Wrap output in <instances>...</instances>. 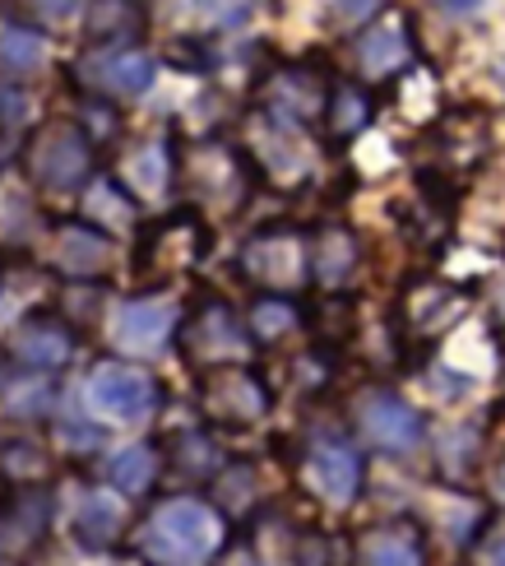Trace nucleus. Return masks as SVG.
Returning <instances> with one entry per match:
<instances>
[{"mask_svg": "<svg viewBox=\"0 0 505 566\" xmlns=\"http://www.w3.org/2000/svg\"><path fill=\"white\" fill-rule=\"evenodd\" d=\"M223 511H213L196 497H172L154 506L135 530V557L149 566H209L213 557H223Z\"/></svg>", "mask_w": 505, "mask_h": 566, "instance_id": "1", "label": "nucleus"}, {"mask_svg": "<svg viewBox=\"0 0 505 566\" xmlns=\"http://www.w3.org/2000/svg\"><path fill=\"white\" fill-rule=\"evenodd\" d=\"M177 181L186 186V205L196 209H242L251 191L264 186L260 163L246 145L204 135V139H177Z\"/></svg>", "mask_w": 505, "mask_h": 566, "instance_id": "2", "label": "nucleus"}, {"mask_svg": "<svg viewBox=\"0 0 505 566\" xmlns=\"http://www.w3.org/2000/svg\"><path fill=\"white\" fill-rule=\"evenodd\" d=\"M209 251H213L209 214L196 205H177V209H167V214H158L139 228L135 274H139V283H149V289H162V283L196 270Z\"/></svg>", "mask_w": 505, "mask_h": 566, "instance_id": "3", "label": "nucleus"}, {"mask_svg": "<svg viewBox=\"0 0 505 566\" xmlns=\"http://www.w3.org/2000/svg\"><path fill=\"white\" fill-rule=\"evenodd\" d=\"M93 168H98V145H93V135L80 122H70V116H56V122L38 126L29 149H23V172H29V181L46 196L84 191Z\"/></svg>", "mask_w": 505, "mask_h": 566, "instance_id": "4", "label": "nucleus"}, {"mask_svg": "<svg viewBox=\"0 0 505 566\" xmlns=\"http://www.w3.org/2000/svg\"><path fill=\"white\" fill-rule=\"evenodd\" d=\"M177 348L181 358L209 371V367H228V363H246V353L255 348L246 316H236V306L228 297H200L196 306H186L177 321Z\"/></svg>", "mask_w": 505, "mask_h": 566, "instance_id": "5", "label": "nucleus"}, {"mask_svg": "<svg viewBox=\"0 0 505 566\" xmlns=\"http://www.w3.org/2000/svg\"><path fill=\"white\" fill-rule=\"evenodd\" d=\"M334 80H339V75L325 70V65H316V56H306V61H274L255 80V98H260V112L278 116V122H287V126L311 130V126H320Z\"/></svg>", "mask_w": 505, "mask_h": 566, "instance_id": "6", "label": "nucleus"}, {"mask_svg": "<svg viewBox=\"0 0 505 566\" xmlns=\"http://www.w3.org/2000/svg\"><path fill=\"white\" fill-rule=\"evenodd\" d=\"M196 390H200V409L209 418V428H219V432H251L274 409V390L251 363L209 367L200 371Z\"/></svg>", "mask_w": 505, "mask_h": 566, "instance_id": "7", "label": "nucleus"}, {"mask_svg": "<svg viewBox=\"0 0 505 566\" xmlns=\"http://www.w3.org/2000/svg\"><path fill=\"white\" fill-rule=\"evenodd\" d=\"M353 428L357 437H362L371 451L380 455H413L418 446L427 441V422L422 413L408 405L403 395L394 390H362L353 405Z\"/></svg>", "mask_w": 505, "mask_h": 566, "instance_id": "8", "label": "nucleus"}, {"mask_svg": "<svg viewBox=\"0 0 505 566\" xmlns=\"http://www.w3.org/2000/svg\"><path fill=\"white\" fill-rule=\"evenodd\" d=\"M236 270L260 293H287L311 274V247H302V238L287 223H270L246 242Z\"/></svg>", "mask_w": 505, "mask_h": 566, "instance_id": "9", "label": "nucleus"}, {"mask_svg": "<svg viewBox=\"0 0 505 566\" xmlns=\"http://www.w3.org/2000/svg\"><path fill=\"white\" fill-rule=\"evenodd\" d=\"M469 306V293L454 289V283L441 279H413L403 283L399 293V329H403V348L431 353L436 348V335Z\"/></svg>", "mask_w": 505, "mask_h": 566, "instance_id": "10", "label": "nucleus"}, {"mask_svg": "<svg viewBox=\"0 0 505 566\" xmlns=\"http://www.w3.org/2000/svg\"><path fill=\"white\" fill-rule=\"evenodd\" d=\"M88 399H93V409L116 422H144L162 409V386L144 367L103 363L88 376Z\"/></svg>", "mask_w": 505, "mask_h": 566, "instance_id": "11", "label": "nucleus"}, {"mask_svg": "<svg viewBox=\"0 0 505 566\" xmlns=\"http://www.w3.org/2000/svg\"><path fill=\"white\" fill-rule=\"evenodd\" d=\"M56 521V497L46 483H19L0 497V553L29 557L46 544V530Z\"/></svg>", "mask_w": 505, "mask_h": 566, "instance_id": "12", "label": "nucleus"}, {"mask_svg": "<svg viewBox=\"0 0 505 566\" xmlns=\"http://www.w3.org/2000/svg\"><path fill=\"white\" fill-rule=\"evenodd\" d=\"M80 348V329L70 325L61 312H38V316H23L10 339H6V358L14 367H33V371H56L75 358Z\"/></svg>", "mask_w": 505, "mask_h": 566, "instance_id": "13", "label": "nucleus"}, {"mask_svg": "<svg viewBox=\"0 0 505 566\" xmlns=\"http://www.w3.org/2000/svg\"><path fill=\"white\" fill-rule=\"evenodd\" d=\"M302 479L316 488V497L329 506H348L362 492V455L344 437H320L302 451Z\"/></svg>", "mask_w": 505, "mask_h": 566, "instance_id": "14", "label": "nucleus"}, {"mask_svg": "<svg viewBox=\"0 0 505 566\" xmlns=\"http://www.w3.org/2000/svg\"><path fill=\"white\" fill-rule=\"evenodd\" d=\"M302 329L311 335V348L325 353V358H339V353L362 335V306L357 293L348 289H316L302 297Z\"/></svg>", "mask_w": 505, "mask_h": 566, "instance_id": "15", "label": "nucleus"}, {"mask_svg": "<svg viewBox=\"0 0 505 566\" xmlns=\"http://www.w3.org/2000/svg\"><path fill=\"white\" fill-rule=\"evenodd\" d=\"M418 61V38H413V19L408 14H390L376 19L357 38V70L362 80H394L399 70H408Z\"/></svg>", "mask_w": 505, "mask_h": 566, "instance_id": "16", "label": "nucleus"}, {"mask_svg": "<svg viewBox=\"0 0 505 566\" xmlns=\"http://www.w3.org/2000/svg\"><path fill=\"white\" fill-rule=\"evenodd\" d=\"M362 265V232L344 219H325L311 232V274L320 289H348Z\"/></svg>", "mask_w": 505, "mask_h": 566, "instance_id": "17", "label": "nucleus"}, {"mask_svg": "<svg viewBox=\"0 0 505 566\" xmlns=\"http://www.w3.org/2000/svg\"><path fill=\"white\" fill-rule=\"evenodd\" d=\"M376 122V88L357 75H339L329 88V103L320 116L325 145L329 149H348L357 135H367V126Z\"/></svg>", "mask_w": 505, "mask_h": 566, "instance_id": "18", "label": "nucleus"}, {"mask_svg": "<svg viewBox=\"0 0 505 566\" xmlns=\"http://www.w3.org/2000/svg\"><path fill=\"white\" fill-rule=\"evenodd\" d=\"M297 135H302V126H287V122H278V116H270V112L255 116V135L246 139V149L260 163L264 181H278V177L297 181V177H306L311 158H306Z\"/></svg>", "mask_w": 505, "mask_h": 566, "instance_id": "19", "label": "nucleus"}, {"mask_svg": "<svg viewBox=\"0 0 505 566\" xmlns=\"http://www.w3.org/2000/svg\"><path fill=\"white\" fill-rule=\"evenodd\" d=\"M112 265V232L93 219H70L56 228V270L65 279H103Z\"/></svg>", "mask_w": 505, "mask_h": 566, "instance_id": "20", "label": "nucleus"}, {"mask_svg": "<svg viewBox=\"0 0 505 566\" xmlns=\"http://www.w3.org/2000/svg\"><path fill=\"white\" fill-rule=\"evenodd\" d=\"M158 75V56L139 52V46H116V52H103L88 70V88L107 93V98H139V93L154 88Z\"/></svg>", "mask_w": 505, "mask_h": 566, "instance_id": "21", "label": "nucleus"}, {"mask_svg": "<svg viewBox=\"0 0 505 566\" xmlns=\"http://www.w3.org/2000/svg\"><path fill=\"white\" fill-rule=\"evenodd\" d=\"M177 312L162 297H130L116 306L112 316V344L126 353H154L167 335H172Z\"/></svg>", "mask_w": 505, "mask_h": 566, "instance_id": "22", "label": "nucleus"}, {"mask_svg": "<svg viewBox=\"0 0 505 566\" xmlns=\"http://www.w3.org/2000/svg\"><path fill=\"white\" fill-rule=\"evenodd\" d=\"M126 525H130V515L116 497H107V488H88L84 497L75 502V511H70V538H75L80 548H88V553L122 544Z\"/></svg>", "mask_w": 505, "mask_h": 566, "instance_id": "23", "label": "nucleus"}, {"mask_svg": "<svg viewBox=\"0 0 505 566\" xmlns=\"http://www.w3.org/2000/svg\"><path fill=\"white\" fill-rule=\"evenodd\" d=\"M162 460H167V474H181L186 483H219V474L232 464L223 441L213 432H181V437H167L162 441Z\"/></svg>", "mask_w": 505, "mask_h": 566, "instance_id": "24", "label": "nucleus"}, {"mask_svg": "<svg viewBox=\"0 0 505 566\" xmlns=\"http://www.w3.org/2000/svg\"><path fill=\"white\" fill-rule=\"evenodd\" d=\"M144 33V0H88L84 6V42L98 52L130 46Z\"/></svg>", "mask_w": 505, "mask_h": 566, "instance_id": "25", "label": "nucleus"}, {"mask_svg": "<svg viewBox=\"0 0 505 566\" xmlns=\"http://www.w3.org/2000/svg\"><path fill=\"white\" fill-rule=\"evenodd\" d=\"M56 409V381L33 367H6L0 371V413L14 422H38Z\"/></svg>", "mask_w": 505, "mask_h": 566, "instance_id": "26", "label": "nucleus"}, {"mask_svg": "<svg viewBox=\"0 0 505 566\" xmlns=\"http://www.w3.org/2000/svg\"><path fill=\"white\" fill-rule=\"evenodd\" d=\"M162 474H167L162 441L126 446V451L107 455V464H103V483H112L116 492H126V497H144V492H154Z\"/></svg>", "mask_w": 505, "mask_h": 566, "instance_id": "27", "label": "nucleus"}, {"mask_svg": "<svg viewBox=\"0 0 505 566\" xmlns=\"http://www.w3.org/2000/svg\"><path fill=\"white\" fill-rule=\"evenodd\" d=\"M357 566H427L422 534L413 525H380L362 538Z\"/></svg>", "mask_w": 505, "mask_h": 566, "instance_id": "28", "label": "nucleus"}, {"mask_svg": "<svg viewBox=\"0 0 505 566\" xmlns=\"http://www.w3.org/2000/svg\"><path fill=\"white\" fill-rule=\"evenodd\" d=\"M46 61V38L23 19H0V75L29 80Z\"/></svg>", "mask_w": 505, "mask_h": 566, "instance_id": "29", "label": "nucleus"}, {"mask_svg": "<svg viewBox=\"0 0 505 566\" xmlns=\"http://www.w3.org/2000/svg\"><path fill=\"white\" fill-rule=\"evenodd\" d=\"M46 474H52V451H46L33 432H14V437L0 441V479L10 488L46 483Z\"/></svg>", "mask_w": 505, "mask_h": 566, "instance_id": "30", "label": "nucleus"}, {"mask_svg": "<svg viewBox=\"0 0 505 566\" xmlns=\"http://www.w3.org/2000/svg\"><path fill=\"white\" fill-rule=\"evenodd\" d=\"M302 325V302H293L287 293H255V302L246 306V329L255 348L260 344H278L283 335H293Z\"/></svg>", "mask_w": 505, "mask_h": 566, "instance_id": "31", "label": "nucleus"}, {"mask_svg": "<svg viewBox=\"0 0 505 566\" xmlns=\"http://www.w3.org/2000/svg\"><path fill=\"white\" fill-rule=\"evenodd\" d=\"M172 172H177V145H167V139H149V145L126 158V186L135 196H158L172 181Z\"/></svg>", "mask_w": 505, "mask_h": 566, "instance_id": "32", "label": "nucleus"}, {"mask_svg": "<svg viewBox=\"0 0 505 566\" xmlns=\"http://www.w3.org/2000/svg\"><path fill=\"white\" fill-rule=\"evenodd\" d=\"M75 122L93 135V145H103V139L122 135V107H116V98H107V93L84 88L80 103H75Z\"/></svg>", "mask_w": 505, "mask_h": 566, "instance_id": "33", "label": "nucleus"}, {"mask_svg": "<svg viewBox=\"0 0 505 566\" xmlns=\"http://www.w3.org/2000/svg\"><path fill=\"white\" fill-rule=\"evenodd\" d=\"M190 14H196L209 33H232L251 23L255 0H190Z\"/></svg>", "mask_w": 505, "mask_h": 566, "instance_id": "34", "label": "nucleus"}, {"mask_svg": "<svg viewBox=\"0 0 505 566\" xmlns=\"http://www.w3.org/2000/svg\"><path fill=\"white\" fill-rule=\"evenodd\" d=\"M357 553L344 544V538H329L320 530H311L297 538V566H353Z\"/></svg>", "mask_w": 505, "mask_h": 566, "instance_id": "35", "label": "nucleus"}, {"mask_svg": "<svg viewBox=\"0 0 505 566\" xmlns=\"http://www.w3.org/2000/svg\"><path fill=\"white\" fill-rule=\"evenodd\" d=\"M0 242H14V238H29L38 228V200H29L23 191H0Z\"/></svg>", "mask_w": 505, "mask_h": 566, "instance_id": "36", "label": "nucleus"}, {"mask_svg": "<svg viewBox=\"0 0 505 566\" xmlns=\"http://www.w3.org/2000/svg\"><path fill=\"white\" fill-rule=\"evenodd\" d=\"M477 455V432L473 428H450L441 437V469H464Z\"/></svg>", "mask_w": 505, "mask_h": 566, "instance_id": "37", "label": "nucleus"}, {"mask_svg": "<svg viewBox=\"0 0 505 566\" xmlns=\"http://www.w3.org/2000/svg\"><path fill=\"white\" fill-rule=\"evenodd\" d=\"M61 446H65V451H75V455L98 451V446H103V428H98V422H88V418L70 413V418L61 422Z\"/></svg>", "mask_w": 505, "mask_h": 566, "instance_id": "38", "label": "nucleus"}, {"mask_svg": "<svg viewBox=\"0 0 505 566\" xmlns=\"http://www.w3.org/2000/svg\"><path fill=\"white\" fill-rule=\"evenodd\" d=\"M172 65L177 70H190V75H200V70H209V61H213V46L209 42H200V38H181V42H172Z\"/></svg>", "mask_w": 505, "mask_h": 566, "instance_id": "39", "label": "nucleus"}, {"mask_svg": "<svg viewBox=\"0 0 505 566\" xmlns=\"http://www.w3.org/2000/svg\"><path fill=\"white\" fill-rule=\"evenodd\" d=\"M385 0H334V19H339V29H362L367 19L380 14Z\"/></svg>", "mask_w": 505, "mask_h": 566, "instance_id": "40", "label": "nucleus"}, {"mask_svg": "<svg viewBox=\"0 0 505 566\" xmlns=\"http://www.w3.org/2000/svg\"><path fill=\"white\" fill-rule=\"evenodd\" d=\"M29 122V98L19 88H0V130H14Z\"/></svg>", "mask_w": 505, "mask_h": 566, "instance_id": "41", "label": "nucleus"}, {"mask_svg": "<svg viewBox=\"0 0 505 566\" xmlns=\"http://www.w3.org/2000/svg\"><path fill=\"white\" fill-rule=\"evenodd\" d=\"M477 566H505V530L477 534Z\"/></svg>", "mask_w": 505, "mask_h": 566, "instance_id": "42", "label": "nucleus"}, {"mask_svg": "<svg viewBox=\"0 0 505 566\" xmlns=\"http://www.w3.org/2000/svg\"><path fill=\"white\" fill-rule=\"evenodd\" d=\"M223 566H264V562L255 557V548H232V553L223 557Z\"/></svg>", "mask_w": 505, "mask_h": 566, "instance_id": "43", "label": "nucleus"}, {"mask_svg": "<svg viewBox=\"0 0 505 566\" xmlns=\"http://www.w3.org/2000/svg\"><path fill=\"white\" fill-rule=\"evenodd\" d=\"M33 6H38L42 14H70V6H75V0H33Z\"/></svg>", "mask_w": 505, "mask_h": 566, "instance_id": "44", "label": "nucleus"}, {"mask_svg": "<svg viewBox=\"0 0 505 566\" xmlns=\"http://www.w3.org/2000/svg\"><path fill=\"white\" fill-rule=\"evenodd\" d=\"M436 6H441V10H450V14H469V10L477 6V0H436Z\"/></svg>", "mask_w": 505, "mask_h": 566, "instance_id": "45", "label": "nucleus"}, {"mask_svg": "<svg viewBox=\"0 0 505 566\" xmlns=\"http://www.w3.org/2000/svg\"><path fill=\"white\" fill-rule=\"evenodd\" d=\"M492 488H496V497L505 502V460H501V464L492 469Z\"/></svg>", "mask_w": 505, "mask_h": 566, "instance_id": "46", "label": "nucleus"}, {"mask_svg": "<svg viewBox=\"0 0 505 566\" xmlns=\"http://www.w3.org/2000/svg\"><path fill=\"white\" fill-rule=\"evenodd\" d=\"M501 321H505V289H501Z\"/></svg>", "mask_w": 505, "mask_h": 566, "instance_id": "47", "label": "nucleus"}, {"mask_svg": "<svg viewBox=\"0 0 505 566\" xmlns=\"http://www.w3.org/2000/svg\"><path fill=\"white\" fill-rule=\"evenodd\" d=\"M6 488H10V483H6V479H0V497H6Z\"/></svg>", "mask_w": 505, "mask_h": 566, "instance_id": "48", "label": "nucleus"}, {"mask_svg": "<svg viewBox=\"0 0 505 566\" xmlns=\"http://www.w3.org/2000/svg\"><path fill=\"white\" fill-rule=\"evenodd\" d=\"M0 274H6V270H0Z\"/></svg>", "mask_w": 505, "mask_h": 566, "instance_id": "49", "label": "nucleus"}]
</instances>
